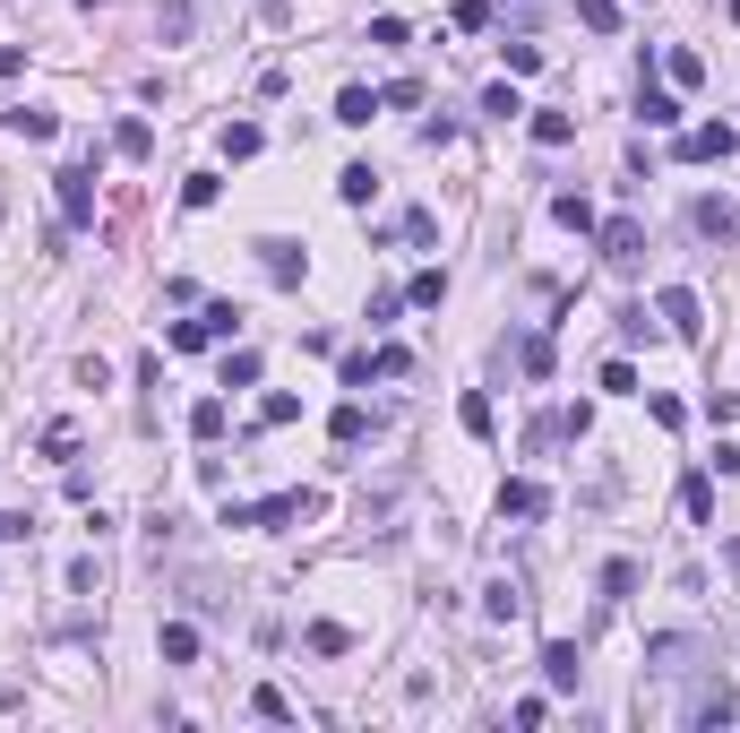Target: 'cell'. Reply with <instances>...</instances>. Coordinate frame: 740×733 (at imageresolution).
<instances>
[{
	"mask_svg": "<svg viewBox=\"0 0 740 733\" xmlns=\"http://www.w3.org/2000/svg\"><path fill=\"white\" fill-rule=\"evenodd\" d=\"M319 500L310 492H267V500H225V527H293V518H310Z\"/></svg>",
	"mask_w": 740,
	"mask_h": 733,
	"instance_id": "6da1fadb",
	"label": "cell"
},
{
	"mask_svg": "<svg viewBox=\"0 0 740 733\" xmlns=\"http://www.w3.org/2000/svg\"><path fill=\"white\" fill-rule=\"evenodd\" d=\"M52 190H61V225H69V234H87V225H96V173L61 165V173H52Z\"/></svg>",
	"mask_w": 740,
	"mask_h": 733,
	"instance_id": "7a4b0ae2",
	"label": "cell"
},
{
	"mask_svg": "<svg viewBox=\"0 0 740 733\" xmlns=\"http://www.w3.org/2000/svg\"><path fill=\"white\" fill-rule=\"evenodd\" d=\"M250 251H258V267H267V285H302V276H310V251L285 242V234H258Z\"/></svg>",
	"mask_w": 740,
	"mask_h": 733,
	"instance_id": "3957f363",
	"label": "cell"
},
{
	"mask_svg": "<svg viewBox=\"0 0 740 733\" xmlns=\"http://www.w3.org/2000/svg\"><path fill=\"white\" fill-rule=\"evenodd\" d=\"M654 320H663L672 336H689V345L707 336V311H698V294H689V285H663V294H654Z\"/></svg>",
	"mask_w": 740,
	"mask_h": 733,
	"instance_id": "277c9868",
	"label": "cell"
},
{
	"mask_svg": "<svg viewBox=\"0 0 740 733\" xmlns=\"http://www.w3.org/2000/svg\"><path fill=\"white\" fill-rule=\"evenodd\" d=\"M732 147H740L732 121H698V130H680V156H689V165H723Z\"/></svg>",
	"mask_w": 740,
	"mask_h": 733,
	"instance_id": "5b68a950",
	"label": "cell"
},
{
	"mask_svg": "<svg viewBox=\"0 0 740 733\" xmlns=\"http://www.w3.org/2000/svg\"><path fill=\"white\" fill-rule=\"evenodd\" d=\"M689 225H698L707 242H732L740 234V207L723 199V190H707V199H689Z\"/></svg>",
	"mask_w": 740,
	"mask_h": 733,
	"instance_id": "8992f818",
	"label": "cell"
},
{
	"mask_svg": "<svg viewBox=\"0 0 740 733\" xmlns=\"http://www.w3.org/2000/svg\"><path fill=\"white\" fill-rule=\"evenodd\" d=\"M543 682H551V691H578V682H585L578 638H543Z\"/></svg>",
	"mask_w": 740,
	"mask_h": 733,
	"instance_id": "52a82bcc",
	"label": "cell"
},
{
	"mask_svg": "<svg viewBox=\"0 0 740 733\" xmlns=\"http://www.w3.org/2000/svg\"><path fill=\"white\" fill-rule=\"evenodd\" d=\"M594 242H603V260H612V267H629L645 251V225H638V216H612V225H594Z\"/></svg>",
	"mask_w": 740,
	"mask_h": 733,
	"instance_id": "ba28073f",
	"label": "cell"
},
{
	"mask_svg": "<svg viewBox=\"0 0 740 733\" xmlns=\"http://www.w3.org/2000/svg\"><path fill=\"white\" fill-rule=\"evenodd\" d=\"M0 121H9V138H34V147H43V138L61 130V113H52V104H9Z\"/></svg>",
	"mask_w": 740,
	"mask_h": 733,
	"instance_id": "9c48e42d",
	"label": "cell"
},
{
	"mask_svg": "<svg viewBox=\"0 0 740 733\" xmlns=\"http://www.w3.org/2000/svg\"><path fill=\"white\" fill-rule=\"evenodd\" d=\"M543 509H551L543 483H525V475H509V483H500V518H543Z\"/></svg>",
	"mask_w": 740,
	"mask_h": 733,
	"instance_id": "30bf717a",
	"label": "cell"
},
{
	"mask_svg": "<svg viewBox=\"0 0 740 733\" xmlns=\"http://www.w3.org/2000/svg\"><path fill=\"white\" fill-rule=\"evenodd\" d=\"M638 113L654 121V130H680V96H672V87H654V78H638Z\"/></svg>",
	"mask_w": 740,
	"mask_h": 733,
	"instance_id": "8fae6325",
	"label": "cell"
},
{
	"mask_svg": "<svg viewBox=\"0 0 740 733\" xmlns=\"http://www.w3.org/2000/svg\"><path fill=\"white\" fill-rule=\"evenodd\" d=\"M156 656L164 665H198V631L190 622H156Z\"/></svg>",
	"mask_w": 740,
	"mask_h": 733,
	"instance_id": "7c38bea8",
	"label": "cell"
},
{
	"mask_svg": "<svg viewBox=\"0 0 740 733\" xmlns=\"http://www.w3.org/2000/svg\"><path fill=\"white\" fill-rule=\"evenodd\" d=\"M732 716H740V700L723 691V682H707V691L689 700V725H732Z\"/></svg>",
	"mask_w": 740,
	"mask_h": 733,
	"instance_id": "4fadbf2b",
	"label": "cell"
},
{
	"mask_svg": "<svg viewBox=\"0 0 740 733\" xmlns=\"http://www.w3.org/2000/svg\"><path fill=\"white\" fill-rule=\"evenodd\" d=\"M258 147H267V130H258V121H225V138H216V156H225V165H250Z\"/></svg>",
	"mask_w": 740,
	"mask_h": 733,
	"instance_id": "5bb4252c",
	"label": "cell"
},
{
	"mask_svg": "<svg viewBox=\"0 0 740 733\" xmlns=\"http://www.w3.org/2000/svg\"><path fill=\"white\" fill-rule=\"evenodd\" d=\"M456 423H465L474 440H491V432H500V414H491V398H483V389H465V398H456Z\"/></svg>",
	"mask_w": 740,
	"mask_h": 733,
	"instance_id": "9a60e30c",
	"label": "cell"
},
{
	"mask_svg": "<svg viewBox=\"0 0 740 733\" xmlns=\"http://www.w3.org/2000/svg\"><path fill=\"white\" fill-rule=\"evenodd\" d=\"M112 147H121L129 165H147V156H156V130H147V121H112Z\"/></svg>",
	"mask_w": 740,
	"mask_h": 733,
	"instance_id": "2e32d148",
	"label": "cell"
},
{
	"mask_svg": "<svg viewBox=\"0 0 740 733\" xmlns=\"http://www.w3.org/2000/svg\"><path fill=\"white\" fill-rule=\"evenodd\" d=\"M371 113H379L371 87H345V96H336V121H345V130H371Z\"/></svg>",
	"mask_w": 740,
	"mask_h": 733,
	"instance_id": "e0dca14e",
	"label": "cell"
},
{
	"mask_svg": "<svg viewBox=\"0 0 740 733\" xmlns=\"http://www.w3.org/2000/svg\"><path fill=\"white\" fill-rule=\"evenodd\" d=\"M551 216H560L569 234H594V199H585V190H560V199H551Z\"/></svg>",
	"mask_w": 740,
	"mask_h": 733,
	"instance_id": "ac0fdd59",
	"label": "cell"
},
{
	"mask_svg": "<svg viewBox=\"0 0 740 733\" xmlns=\"http://www.w3.org/2000/svg\"><path fill=\"white\" fill-rule=\"evenodd\" d=\"M371 190H379V173H371V165H345V173H336V199H345V207H371Z\"/></svg>",
	"mask_w": 740,
	"mask_h": 733,
	"instance_id": "d6986e66",
	"label": "cell"
},
{
	"mask_svg": "<svg viewBox=\"0 0 740 733\" xmlns=\"http://www.w3.org/2000/svg\"><path fill=\"white\" fill-rule=\"evenodd\" d=\"M405 302H422V311H440V302H448V267H422L414 285H405Z\"/></svg>",
	"mask_w": 740,
	"mask_h": 733,
	"instance_id": "ffe728a7",
	"label": "cell"
},
{
	"mask_svg": "<svg viewBox=\"0 0 740 733\" xmlns=\"http://www.w3.org/2000/svg\"><path fill=\"white\" fill-rule=\"evenodd\" d=\"M156 27H164V43H181V35L198 27V0H164V9H156Z\"/></svg>",
	"mask_w": 740,
	"mask_h": 733,
	"instance_id": "44dd1931",
	"label": "cell"
},
{
	"mask_svg": "<svg viewBox=\"0 0 740 733\" xmlns=\"http://www.w3.org/2000/svg\"><path fill=\"white\" fill-rule=\"evenodd\" d=\"M663 78H672V87H707V61L680 43V52H663Z\"/></svg>",
	"mask_w": 740,
	"mask_h": 733,
	"instance_id": "7402d4cb",
	"label": "cell"
},
{
	"mask_svg": "<svg viewBox=\"0 0 740 733\" xmlns=\"http://www.w3.org/2000/svg\"><path fill=\"white\" fill-rule=\"evenodd\" d=\"M680 509H689L698 527H714V483H707V475H689V483H680Z\"/></svg>",
	"mask_w": 740,
	"mask_h": 733,
	"instance_id": "603a6c76",
	"label": "cell"
},
{
	"mask_svg": "<svg viewBox=\"0 0 740 733\" xmlns=\"http://www.w3.org/2000/svg\"><path fill=\"white\" fill-rule=\"evenodd\" d=\"M190 440H225V398H198L190 405Z\"/></svg>",
	"mask_w": 740,
	"mask_h": 733,
	"instance_id": "cb8c5ba5",
	"label": "cell"
},
{
	"mask_svg": "<svg viewBox=\"0 0 740 733\" xmlns=\"http://www.w3.org/2000/svg\"><path fill=\"white\" fill-rule=\"evenodd\" d=\"M483 613H491V622H516V613H525V596H516L509 578H491V587H483Z\"/></svg>",
	"mask_w": 740,
	"mask_h": 733,
	"instance_id": "d4e9b609",
	"label": "cell"
},
{
	"mask_svg": "<svg viewBox=\"0 0 740 733\" xmlns=\"http://www.w3.org/2000/svg\"><path fill=\"white\" fill-rule=\"evenodd\" d=\"M327 432H336V440H345V449H354V440L371 432V414H362V405L345 398V405H336V414H327Z\"/></svg>",
	"mask_w": 740,
	"mask_h": 733,
	"instance_id": "484cf974",
	"label": "cell"
},
{
	"mask_svg": "<svg viewBox=\"0 0 740 733\" xmlns=\"http://www.w3.org/2000/svg\"><path fill=\"white\" fill-rule=\"evenodd\" d=\"M569 138H578L569 113H534V147H569Z\"/></svg>",
	"mask_w": 740,
	"mask_h": 733,
	"instance_id": "4316f807",
	"label": "cell"
},
{
	"mask_svg": "<svg viewBox=\"0 0 740 733\" xmlns=\"http://www.w3.org/2000/svg\"><path fill=\"white\" fill-rule=\"evenodd\" d=\"M516 363H525V380H551V336L534 329V336H525V345H516Z\"/></svg>",
	"mask_w": 740,
	"mask_h": 733,
	"instance_id": "83f0119b",
	"label": "cell"
},
{
	"mask_svg": "<svg viewBox=\"0 0 740 733\" xmlns=\"http://www.w3.org/2000/svg\"><path fill=\"white\" fill-rule=\"evenodd\" d=\"M345 647H354L345 622H310V656H345Z\"/></svg>",
	"mask_w": 740,
	"mask_h": 733,
	"instance_id": "f1b7e54d",
	"label": "cell"
},
{
	"mask_svg": "<svg viewBox=\"0 0 740 733\" xmlns=\"http://www.w3.org/2000/svg\"><path fill=\"white\" fill-rule=\"evenodd\" d=\"M250 707H258V716H267V725H293V700H285V691H276V682H258V691H250Z\"/></svg>",
	"mask_w": 740,
	"mask_h": 733,
	"instance_id": "f546056e",
	"label": "cell"
},
{
	"mask_svg": "<svg viewBox=\"0 0 740 733\" xmlns=\"http://www.w3.org/2000/svg\"><path fill=\"white\" fill-rule=\"evenodd\" d=\"M225 199V182H216V173H190V182H181V207H216Z\"/></svg>",
	"mask_w": 740,
	"mask_h": 733,
	"instance_id": "4dcf8cb0",
	"label": "cell"
},
{
	"mask_svg": "<svg viewBox=\"0 0 740 733\" xmlns=\"http://www.w3.org/2000/svg\"><path fill=\"white\" fill-rule=\"evenodd\" d=\"M578 18H585L594 35H620V0H578Z\"/></svg>",
	"mask_w": 740,
	"mask_h": 733,
	"instance_id": "1f68e13d",
	"label": "cell"
},
{
	"mask_svg": "<svg viewBox=\"0 0 740 733\" xmlns=\"http://www.w3.org/2000/svg\"><path fill=\"white\" fill-rule=\"evenodd\" d=\"M225 389H258V354L241 345V354H225Z\"/></svg>",
	"mask_w": 740,
	"mask_h": 733,
	"instance_id": "d6a6232c",
	"label": "cell"
},
{
	"mask_svg": "<svg viewBox=\"0 0 740 733\" xmlns=\"http://www.w3.org/2000/svg\"><path fill=\"white\" fill-rule=\"evenodd\" d=\"M500 52H509L516 78H534V69H543V43H525V35H516V43H500Z\"/></svg>",
	"mask_w": 740,
	"mask_h": 733,
	"instance_id": "836d02e7",
	"label": "cell"
},
{
	"mask_svg": "<svg viewBox=\"0 0 740 733\" xmlns=\"http://www.w3.org/2000/svg\"><path fill=\"white\" fill-rule=\"evenodd\" d=\"M603 398H645L638 371H629V363H603Z\"/></svg>",
	"mask_w": 740,
	"mask_h": 733,
	"instance_id": "e575fe53",
	"label": "cell"
},
{
	"mask_svg": "<svg viewBox=\"0 0 740 733\" xmlns=\"http://www.w3.org/2000/svg\"><path fill=\"white\" fill-rule=\"evenodd\" d=\"M603 596H638V561H603Z\"/></svg>",
	"mask_w": 740,
	"mask_h": 733,
	"instance_id": "d590c367",
	"label": "cell"
},
{
	"mask_svg": "<svg viewBox=\"0 0 740 733\" xmlns=\"http://www.w3.org/2000/svg\"><path fill=\"white\" fill-rule=\"evenodd\" d=\"M371 371H379V380H405V371H414V354H405V345H379V354H371Z\"/></svg>",
	"mask_w": 740,
	"mask_h": 733,
	"instance_id": "8d00e7d4",
	"label": "cell"
},
{
	"mask_svg": "<svg viewBox=\"0 0 740 733\" xmlns=\"http://www.w3.org/2000/svg\"><path fill=\"white\" fill-rule=\"evenodd\" d=\"M483 113H500V121H509V113H525V96H516L509 78H500V87H483Z\"/></svg>",
	"mask_w": 740,
	"mask_h": 733,
	"instance_id": "74e56055",
	"label": "cell"
},
{
	"mask_svg": "<svg viewBox=\"0 0 740 733\" xmlns=\"http://www.w3.org/2000/svg\"><path fill=\"white\" fill-rule=\"evenodd\" d=\"M448 18H456V27H465V35H483V27H491V0H456Z\"/></svg>",
	"mask_w": 740,
	"mask_h": 733,
	"instance_id": "f35d334b",
	"label": "cell"
},
{
	"mask_svg": "<svg viewBox=\"0 0 740 733\" xmlns=\"http://www.w3.org/2000/svg\"><path fill=\"white\" fill-rule=\"evenodd\" d=\"M293 414H302V398H285V389H276V398L258 405V423H267V432H276V423H293Z\"/></svg>",
	"mask_w": 740,
	"mask_h": 733,
	"instance_id": "ab89813d",
	"label": "cell"
},
{
	"mask_svg": "<svg viewBox=\"0 0 740 733\" xmlns=\"http://www.w3.org/2000/svg\"><path fill=\"white\" fill-rule=\"evenodd\" d=\"M551 432H569V440H585V432H594V405L578 398V405H569V414H560V423H551Z\"/></svg>",
	"mask_w": 740,
	"mask_h": 733,
	"instance_id": "60d3db41",
	"label": "cell"
},
{
	"mask_svg": "<svg viewBox=\"0 0 740 733\" xmlns=\"http://www.w3.org/2000/svg\"><path fill=\"white\" fill-rule=\"evenodd\" d=\"M172 345H181V354H198V345H216V336H207V320H172Z\"/></svg>",
	"mask_w": 740,
	"mask_h": 733,
	"instance_id": "b9f144b4",
	"label": "cell"
},
{
	"mask_svg": "<svg viewBox=\"0 0 740 733\" xmlns=\"http://www.w3.org/2000/svg\"><path fill=\"white\" fill-rule=\"evenodd\" d=\"M645 414H654L663 432H680V423H689V405H680V398H645Z\"/></svg>",
	"mask_w": 740,
	"mask_h": 733,
	"instance_id": "7bdbcfd3",
	"label": "cell"
},
{
	"mask_svg": "<svg viewBox=\"0 0 740 733\" xmlns=\"http://www.w3.org/2000/svg\"><path fill=\"white\" fill-rule=\"evenodd\" d=\"M78 449V423H43V458H69Z\"/></svg>",
	"mask_w": 740,
	"mask_h": 733,
	"instance_id": "ee69618b",
	"label": "cell"
},
{
	"mask_svg": "<svg viewBox=\"0 0 740 733\" xmlns=\"http://www.w3.org/2000/svg\"><path fill=\"white\" fill-rule=\"evenodd\" d=\"M27 69V43H0V78H18Z\"/></svg>",
	"mask_w": 740,
	"mask_h": 733,
	"instance_id": "f6af8a7d",
	"label": "cell"
},
{
	"mask_svg": "<svg viewBox=\"0 0 740 733\" xmlns=\"http://www.w3.org/2000/svg\"><path fill=\"white\" fill-rule=\"evenodd\" d=\"M27 535H34L27 518H9V509H0V544H27Z\"/></svg>",
	"mask_w": 740,
	"mask_h": 733,
	"instance_id": "bcb514c9",
	"label": "cell"
},
{
	"mask_svg": "<svg viewBox=\"0 0 740 733\" xmlns=\"http://www.w3.org/2000/svg\"><path fill=\"white\" fill-rule=\"evenodd\" d=\"M723 561H732V578H740V535H732V544H723Z\"/></svg>",
	"mask_w": 740,
	"mask_h": 733,
	"instance_id": "7dc6e473",
	"label": "cell"
},
{
	"mask_svg": "<svg viewBox=\"0 0 740 733\" xmlns=\"http://www.w3.org/2000/svg\"><path fill=\"white\" fill-rule=\"evenodd\" d=\"M78 9H103V0H78Z\"/></svg>",
	"mask_w": 740,
	"mask_h": 733,
	"instance_id": "c3c4849f",
	"label": "cell"
},
{
	"mask_svg": "<svg viewBox=\"0 0 740 733\" xmlns=\"http://www.w3.org/2000/svg\"><path fill=\"white\" fill-rule=\"evenodd\" d=\"M732 27H740V0H732Z\"/></svg>",
	"mask_w": 740,
	"mask_h": 733,
	"instance_id": "681fc988",
	"label": "cell"
}]
</instances>
